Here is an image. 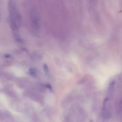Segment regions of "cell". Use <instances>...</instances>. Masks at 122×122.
Here are the masks:
<instances>
[{"instance_id":"cell-5","label":"cell","mask_w":122,"mask_h":122,"mask_svg":"<svg viewBox=\"0 0 122 122\" xmlns=\"http://www.w3.org/2000/svg\"><path fill=\"white\" fill-rule=\"evenodd\" d=\"M43 70H44V71L45 72V73L46 74H48L49 72V68L47 66V65L46 64H44L43 65Z\"/></svg>"},{"instance_id":"cell-4","label":"cell","mask_w":122,"mask_h":122,"mask_svg":"<svg viewBox=\"0 0 122 122\" xmlns=\"http://www.w3.org/2000/svg\"><path fill=\"white\" fill-rule=\"evenodd\" d=\"M28 73L30 76H35L37 74V71L35 68H30L28 70Z\"/></svg>"},{"instance_id":"cell-1","label":"cell","mask_w":122,"mask_h":122,"mask_svg":"<svg viewBox=\"0 0 122 122\" xmlns=\"http://www.w3.org/2000/svg\"><path fill=\"white\" fill-rule=\"evenodd\" d=\"M8 9L10 15V24L11 29L14 32L18 31L22 18L16 3L14 0H9L8 2Z\"/></svg>"},{"instance_id":"cell-3","label":"cell","mask_w":122,"mask_h":122,"mask_svg":"<svg viewBox=\"0 0 122 122\" xmlns=\"http://www.w3.org/2000/svg\"><path fill=\"white\" fill-rule=\"evenodd\" d=\"M114 81L111 82L108 86L107 93V96L106 98H108L109 100L110 99V98L113 94V91H114Z\"/></svg>"},{"instance_id":"cell-2","label":"cell","mask_w":122,"mask_h":122,"mask_svg":"<svg viewBox=\"0 0 122 122\" xmlns=\"http://www.w3.org/2000/svg\"><path fill=\"white\" fill-rule=\"evenodd\" d=\"M31 22L34 30L36 32H39L40 29V20L38 15L36 12H33L32 14Z\"/></svg>"}]
</instances>
